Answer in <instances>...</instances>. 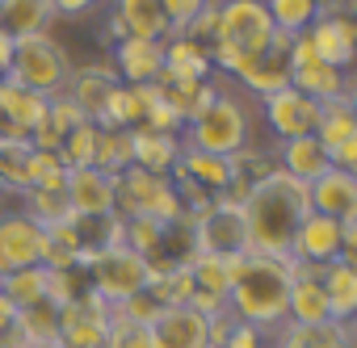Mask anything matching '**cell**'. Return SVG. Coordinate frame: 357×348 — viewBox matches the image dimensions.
<instances>
[{"mask_svg": "<svg viewBox=\"0 0 357 348\" xmlns=\"http://www.w3.org/2000/svg\"><path fill=\"white\" fill-rule=\"evenodd\" d=\"M240 210L248 223V248L252 252L294 260V235H298L303 219L311 214L303 181L286 177L282 168H265L261 177H252Z\"/></svg>", "mask_w": 357, "mask_h": 348, "instance_id": "1", "label": "cell"}, {"mask_svg": "<svg viewBox=\"0 0 357 348\" xmlns=\"http://www.w3.org/2000/svg\"><path fill=\"white\" fill-rule=\"evenodd\" d=\"M290 285H294V260L248 252L231 260V285H227V315L236 323H248L257 331L282 327L290 310Z\"/></svg>", "mask_w": 357, "mask_h": 348, "instance_id": "2", "label": "cell"}, {"mask_svg": "<svg viewBox=\"0 0 357 348\" xmlns=\"http://www.w3.org/2000/svg\"><path fill=\"white\" fill-rule=\"evenodd\" d=\"M278 26L265 9V0H219L215 38H211V68L240 76L257 55H265L278 42Z\"/></svg>", "mask_w": 357, "mask_h": 348, "instance_id": "3", "label": "cell"}, {"mask_svg": "<svg viewBox=\"0 0 357 348\" xmlns=\"http://www.w3.org/2000/svg\"><path fill=\"white\" fill-rule=\"evenodd\" d=\"M185 147L194 151H206V155H227V159H240L248 139H252V118H248V105L231 93H215L211 105L185 122Z\"/></svg>", "mask_w": 357, "mask_h": 348, "instance_id": "4", "label": "cell"}, {"mask_svg": "<svg viewBox=\"0 0 357 348\" xmlns=\"http://www.w3.org/2000/svg\"><path fill=\"white\" fill-rule=\"evenodd\" d=\"M68 76H72V63L51 34H26L13 42L9 84H22V88L43 93V97H59L68 88Z\"/></svg>", "mask_w": 357, "mask_h": 348, "instance_id": "5", "label": "cell"}, {"mask_svg": "<svg viewBox=\"0 0 357 348\" xmlns=\"http://www.w3.org/2000/svg\"><path fill=\"white\" fill-rule=\"evenodd\" d=\"M118 210H126V219H155V223H176L185 214L172 177H155L143 168H126L118 177Z\"/></svg>", "mask_w": 357, "mask_h": 348, "instance_id": "6", "label": "cell"}, {"mask_svg": "<svg viewBox=\"0 0 357 348\" xmlns=\"http://www.w3.org/2000/svg\"><path fill=\"white\" fill-rule=\"evenodd\" d=\"M190 231H194V252H202V256L240 260V256L252 252V248H248L244 210H240V202H231V198H215V202L190 223Z\"/></svg>", "mask_w": 357, "mask_h": 348, "instance_id": "7", "label": "cell"}, {"mask_svg": "<svg viewBox=\"0 0 357 348\" xmlns=\"http://www.w3.org/2000/svg\"><path fill=\"white\" fill-rule=\"evenodd\" d=\"M89 285L109 306H122V302H130L135 294H143L151 285V264H147V256L118 244V248H105L89 260Z\"/></svg>", "mask_w": 357, "mask_h": 348, "instance_id": "8", "label": "cell"}, {"mask_svg": "<svg viewBox=\"0 0 357 348\" xmlns=\"http://www.w3.org/2000/svg\"><path fill=\"white\" fill-rule=\"evenodd\" d=\"M43 244L47 231L26 210H0V277L43 264Z\"/></svg>", "mask_w": 357, "mask_h": 348, "instance_id": "9", "label": "cell"}, {"mask_svg": "<svg viewBox=\"0 0 357 348\" xmlns=\"http://www.w3.org/2000/svg\"><path fill=\"white\" fill-rule=\"evenodd\" d=\"M344 80H349L344 72H336L332 63H324L315 55V47L307 42V34L290 38V88H298L303 97L328 105V101L344 97Z\"/></svg>", "mask_w": 357, "mask_h": 348, "instance_id": "10", "label": "cell"}, {"mask_svg": "<svg viewBox=\"0 0 357 348\" xmlns=\"http://www.w3.org/2000/svg\"><path fill=\"white\" fill-rule=\"evenodd\" d=\"M72 214L76 219H109L118 214V177L97 164L84 168H68V185H63Z\"/></svg>", "mask_w": 357, "mask_h": 348, "instance_id": "11", "label": "cell"}, {"mask_svg": "<svg viewBox=\"0 0 357 348\" xmlns=\"http://www.w3.org/2000/svg\"><path fill=\"white\" fill-rule=\"evenodd\" d=\"M147 327H151L155 348H215V319L194 310L190 302L160 306V315Z\"/></svg>", "mask_w": 357, "mask_h": 348, "instance_id": "12", "label": "cell"}, {"mask_svg": "<svg viewBox=\"0 0 357 348\" xmlns=\"http://www.w3.org/2000/svg\"><path fill=\"white\" fill-rule=\"evenodd\" d=\"M307 42L315 47V55L324 59V63H332L336 72H353L357 68V26L332 5V9H324L315 22H311V30H307Z\"/></svg>", "mask_w": 357, "mask_h": 348, "instance_id": "13", "label": "cell"}, {"mask_svg": "<svg viewBox=\"0 0 357 348\" xmlns=\"http://www.w3.org/2000/svg\"><path fill=\"white\" fill-rule=\"evenodd\" d=\"M261 105H265V122H269V130L278 134V143L315 134V126H319V101L303 97L298 88H282V93L265 97Z\"/></svg>", "mask_w": 357, "mask_h": 348, "instance_id": "14", "label": "cell"}, {"mask_svg": "<svg viewBox=\"0 0 357 348\" xmlns=\"http://www.w3.org/2000/svg\"><path fill=\"white\" fill-rule=\"evenodd\" d=\"M307 202H311L315 214H328L336 223H349L357 214V172L332 164L324 177H315L307 185Z\"/></svg>", "mask_w": 357, "mask_h": 348, "instance_id": "15", "label": "cell"}, {"mask_svg": "<svg viewBox=\"0 0 357 348\" xmlns=\"http://www.w3.org/2000/svg\"><path fill=\"white\" fill-rule=\"evenodd\" d=\"M319 269H324V264H298V260H294V285H290V310H286V323H294V327H319V323H332V310H328V294H324Z\"/></svg>", "mask_w": 357, "mask_h": 348, "instance_id": "16", "label": "cell"}, {"mask_svg": "<svg viewBox=\"0 0 357 348\" xmlns=\"http://www.w3.org/2000/svg\"><path fill=\"white\" fill-rule=\"evenodd\" d=\"M47 109H51V97L0 80V118H5V134L9 139H30L47 122Z\"/></svg>", "mask_w": 357, "mask_h": 348, "instance_id": "17", "label": "cell"}, {"mask_svg": "<svg viewBox=\"0 0 357 348\" xmlns=\"http://www.w3.org/2000/svg\"><path fill=\"white\" fill-rule=\"evenodd\" d=\"M114 76L122 84H155L164 72V42L151 38H118L114 42Z\"/></svg>", "mask_w": 357, "mask_h": 348, "instance_id": "18", "label": "cell"}, {"mask_svg": "<svg viewBox=\"0 0 357 348\" xmlns=\"http://www.w3.org/2000/svg\"><path fill=\"white\" fill-rule=\"evenodd\" d=\"M340 252H344V231H340V223L311 210V214L303 219L298 235H294V260H298V264H332V260H340Z\"/></svg>", "mask_w": 357, "mask_h": 348, "instance_id": "19", "label": "cell"}, {"mask_svg": "<svg viewBox=\"0 0 357 348\" xmlns=\"http://www.w3.org/2000/svg\"><path fill=\"white\" fill-rule=\"evenodd\" d=\"M248 93H257L261 101L265 97H273V93H282V88H290V38L282 34L265 55H257L240 76H236Z\"/></svg>", "mask_w": 357, "mask_h": 348, "instance_id": "20", "label": "cell"}, {"mask_svg": "<svg viewBox=\"0 0 357 348\" xmlns=\"http://www.w3.org/2000/svg\"><path fill=\"white\" fill-rule=\"evenodd\" d=\"M122 88V80L114 76V68H101V63H93V68H80V72H72L68 76V97L84 109V118L89 122H101L105 118V105H109V97Z\"/></svg>", "mask_w": 357, "mask_h": 348, "instance_id": "21", "label": "cell"}, {"mask_svg": "<svg viewBox=\"0 0 357 348\" xmlns=\"http://www.w3.org/2000/svg\"><path fill=\"white\" fill-rule=\"evenodd\" d=\"M130 151H135V164L130 168H143V172H155V177H168L181 159L185 143L181 134H164V130H147V126H135L130 130Z\"/></svg>", "mask_w": 357, "mask_h": 348, "instance_id": "22", "label": "cell"}, {"mask_svg": "<svg viewBox=\"0 0 357 348\" xmlns=\"http://www.w3.org/2000/svg\"><path fill=\"white\" fill-rule=\"evenodd\" d=\"M278 168L286 172V177L311 185L315 177H324V172L332 168V155H328V147H324L315 134H303V139L278 143Z\"/></svg>", "mask_w": 357, "mask_h": 348, "instance_id": "23", "label": "cell"}, {"mask_svg": "<svg viewBox=\"0 0 357 348\" xmlns=\"http://www.w3.org/2000/svg\"><path fill=\"white\" fill-rule=\"evenodd\" d=\"M114 22L122 26V38H151V42L172 38L160 0H114Z\"/></svg>", "mask_w": 357, "mask_h": 348, "instance_id": "24", "label": "cell"}, {"mask_svg": "<svg viewBox=\"0 0 357 348\" xmlns=\"http://www.w3.org/2000/svg\"><path fill=\"white\" fill-rule=\"evenodd\" d=\"M160 76H176V80H211V51L185 34L164 38V72Z\"/></svg>", "mask_w": 357, "mask_h": 348, "instance_id": "25", "label": "cell"}, {"mask_svg": "<svg viewBox=\"0 0 357 348\" xmlns=\"http://www.w3.org/2000/svg\"><path fill=\"white\" fill-rule=\"evenodd\" d=\"M319 281H324V294H328L332 323H353L357 319V273L344 260H332V264L319 269Z\"/></svg>", "mask_w": 357, "mask_h": 348, "instance_id": "26", "label": "cell"}, {"mask_svg": "<svg viewBox=\"0 0 357 348\" xmlns=\"http://www.w3.org/2000/svg\"><path fill=\"white\" fill-rule=\"evenodd\" d=\"M51 17H55V5H51V0H0V26H5L13 38L47 34Z\"/></svg>", "mask_w": 357, "mask_h": 348, "instance_id": "27", "label": "cell"}, {"mask_svg": "<svg viewBox=\"0 0 357 348\" xmlns=\"http://www.w3.org/2000/svg\"><path fill=\"white\" fill-rule=\"evenodd\" d=\"M265 9H269V17H273L278 34H286V38L307 34V30H311V22L324 13L319 0H265Z\"/></svg>", "mask_w": 357, "mask_h": 348, "instance_id": "28", "label": "cell"}, {"mask_svg": "<svg viewBox=\"0 0 357 348\" xmlns=\"http://www.w3.org/2000/svg\"><path fill=\"white\" fill-rule=\"evenodd\" d=\"M357 134V113L349 109V101L344 97H336V101H328V105H319V126H315V139L328 147V151H336L340 143H349Z\"/></svg>", "mask_w": 357, "mask_h": 348, "instance_id": "29", "label": "cell"}, {"mask_svg": "<svg viewBox=\"0 0 357 348\" xmlns=\"http://www.w3.org/2000/svg\"><path fill=\"white\" fill-rule=\"evenodd\" d=\"M0 290L17 302V310H30V306L47 302L51 269H47V264H34V269H22V273H13V277H0Z\"/></svg>", "mask_w": 357, "mask_h": 348, "instance_id": "30", "label": "cell"}, {"mask_svg": "<svg viewBox=\"0 0 357 348\" xmlns=\"http://www.w3.org/2000/svg\"><path fill=\"white\" fill-rule=\"evenodd\" d=\"M282 348H353L349 344V323H319V327H294L282 323Z\"/></svg>", "mask_w": 357, "mask_h": 348, "instance_id": "31", "label": "cell"}, {"mask_svg": "<svg viewBox=\"0 0 357 348\" xmlns=\"http://www.w3.org/2000/svg\"><path fill=\"white\" fill-rule=\"evenodd\" d=\"M135 164V151H130V130L126 126H101V143H97V168L114 172V177H122V172Z\"/></svg>", "mask_w": 357, "mask_h": 348, "instance_id": "32", "label": "cell"}, {"mask_svg": "<svg viewBox=\"0 0 357 348\" xmlns=\"http://www.w3.org/2000/svg\"><path fill=\"white\" fill-rule=\"evenodd\" d=\"M97 143H101V126H97V122H84V126H76V130L63 134V143H59V159H63L68 168L97 164Z\"/></svg>", "mask_w": 357, "mask_h": 348, "instance_id": "33", "label": "cell"}, {"mask_svg": "<svg viewBox=\"0 0 357 348\" xmlns=\"http://www.w3.org/2000/svg\"><path fill=\"white\" fill-rule=\"evenodd\" d=\"M22 335H26V348L30 344H55L59 340V306L51 302H38L30 310H22Z\"/></svg>", "mask_w": 357, "mask_h": 348, "instance_id": "34", "label": "cell"}, {"mask_svg": "<svg viewBox=\"0 0 357 348\" xmlns=\"http://www.w3.org/2000/svg\"><path fill=\"white\" fill-rule=\"evenodd\" d=\"M105 348H155V340H151L147 323H135V319H126V315L114 310L109 331H105Z\"/></svg>", "mask_w": 357, "mask_h": 348, "instance_id": "35", "label": "cell"}, {"mask_svg": "<svg viewBox=\"0 0 357 348\" xmlns=\"http://www.w3.org/2000/svg\"><path fill=\"white\" fill-rule=\"evenodd\" d=\"M160 5H164V17H168L172 34H185V30L206 13L211 0H160Z\"/></svg>", "mask_w": 357, "mask_h": 348, "instance_id": "36", "label": "cell"}, {"mask_svg": "<svg viewBox=\"0 0 357 348\" xmlns=\"http://www.w3.org/2000/svg\"><path fill=\"white\" fill-rule=\"evenodd\" d=\"M89 118H84V109L68 97V93H59V97H51V109H47V126H55L59 134H68V130H76V126H84Z\"/></svg>", "mask_w": 357, "mask_h": 348, "instance_id": "37", "label": "cell"}, {"mask_svg": "<svg viewBox=\"0 0 357 348\" xmlns=\"http://www.w3.org/2000/svg\"><path fill=\"white\" fill-rule=\"evenodd\" d=\"M223 348H265V344H261V331H257V327H248V323H236V327L227 331Z\"/></svg>", "mask_w": 357, "mask_h": 348, "instance_id": "38", "label": "cell"}, {"mask_svg": "<svg viewBox=\"0 0 357 348\" xmlns=\"http://www.w3.org/2000/svg\"><path fill=\"white\" fill-rule=\"evenodd\" d=\"M17 323H22V310H17V302H13L5 290H0V331H5V335H13V331H22Z\"/></svg>", "mask_w": 357, "mask_h": 348, "instance_id": "39", "label": "cell"}, {"mask_svg": "<svg viewBox=\"0 0 357 348\" xmlns=\"http://www.w3.org/2000/svg\"><path fill=\"white\" fill-rule=\"evenodd\" d=\"M51 5H55V17H59V13H63V17H80V13H93L101 0H51Z\"/></svg>", "mask_w": 357, "mask_h": 348, "instance_id": "40", "label": "cell"}, {"mask_svg": "<svg viewBox=\"0 0 357 348\" xmlns=\"http://www.w3.org/2000/svg\"><path fill=\"white\" fill-rule=\"evenodd\" d=\"M13 34L5 30V26H0V80H9V68H13Z\"/></svg>", "mask_w": 357, "mask_h": 348, "instance_id": "41", "label": "cell"}, {"mask_svg": "<svg viewBox=\"0 0 357 348\" xmlns=\"http://www.w3.org/2000/svg\"><path fill=\"white\" fill-rule=\"evenodd\" d=\"M340 231H344V252L340 256H357V214L349 223H340Z\"/></svg>", "mask_w": 357, "mask_h": 348, "instance_id": "42", "label": "cell"}, {"mask_svg": "<svg viewBox=\"0 0 357 348\" xmlns=\"http://www.w3.org/2000/svg\"><path fill=\"white\" fill-rule=\"evenodd\" d=\"M344 101H349V109L357 113V68L349 72V80H344Z\"/></svg>", "mask_w": 357, "mask_h": 348, "instance_id": "43", "label": "cell"}, {"mask_svg": "<svg viewBox=\"0 0 357 348\" xmlns=\"http://www.w3.org/2000/svg\"><path fill=\"white\" fill-rule=\"evenodd\" d=\"M349 344H353V348H357V319H353V323H349Z\"/></svg>", "mask_w": 357, "mask_h": 348, "instance_id": "44", "label": "cell"}, {"mask_svg": "<svg viewBox=\"0 0 357 348\" xmlns=\"http://www.w3.org/2000/svg\"><path fill=\"white\" fill-rule=\"evenodd\" d=\"M30 348H59V344H30Z\"/></svg>", "mask_w": 357, "mask_h": 348, "instance_id": "45", "label": "cell"}, {"mask_svg": "<svg viewBox=\"0 0 357 348\" xmlns=\"http://www.w3.org/2000/svg\"><path fill=\"white\" fill-rule=\"evenodd\" d=\"M319 5H324V9H332V0H319Z\"/></svg>", "mask_w": 357, "mask_h": 348, "instance_id": "46", "label": "cell"}]
</instances>
